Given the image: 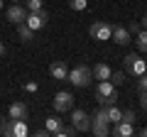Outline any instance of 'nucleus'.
Wrapping results in <instances>:
<instances>
[{
  "mask_svg": "<svg viewBox=\"0 0 147 137\" xmlns=\"http://www.w3.org/2000/svg\"><path fill=\"white\" fill-rule=\"evenodd\" d=\"M66 81L71 86H76V88H88L91 81H93V71H91V66H86V64H76L74 68H69Z\"/></svg>",
  "mask_w": 147,
  "mask_h": 137,
  "instance_id": "nucleus-1",
  "label": "nucleus"
},
{
  "mask_svg": "<svg viewBox=\"0 0 147 137\" xmlns=\"http://www.w3.org/2000/svg\"><path fill=\"white\" fill-rule=\"evenodd\" d=\"M96 100H98L100 105H108V103H115L118 100V86L113 81H98L96 86Z\"/></svg>",
  "mask_w": 147,
  "mask_h": 137,
  "instance_id": "nucleus-2",
  "label": "nucleus"
},
{
  "mask_svg": "<svg viewBox=\"0 0 147 137\" xmlns=\"http://www.w3.org/2000/svg\"><path fill=\"white\" fill-rule=\"evenodd\" d=\"M110 122H108V118H105V110H103V105L98 108V113L96 115H91V132H93L96 137H105V135H110Z\"/></svg>",
  "mask_w": 147,
  "mask_h": 137,
  "instance_id": "nucleus-3",
  "label": "nucleus"
},
{
  "mask_svg": "<svg viewBox=\"0 0 147 137\" xmlns=\"http://www.w3.org/2000/svg\"><path fill=\"white\" fill-rule=\"evenodd\" d=\"M110 34H113V25L110 22H93V25L88 27V37L96 39V42H108Z\"/></svg>",
  "mask_w": 147,
  "mask_h": 137,
  "instance_id": "nucleus-4",
  "label": "nucleus"
},
{
  "mask_svg": "<svg viewBox=\"0 0 147 137\" xmlns=\"http://www.w3.org/2000/svg\"><path fill=\"white\" fill-rule=\"evenodd\" d=\"M71 125L76 132H88L91 130V115L86 110H81V108H71Z\"/></svg>",
  "mask_w": 147,
  "mask_h": 137,
  "instance_id": "nucleus-5",
  "label": "nucleus"
},
{
  "mask_svg": "<svg viewBox=\"0 0 147 137\" xmlns=\"http://www.w3.org/2000/svg\"><path fill=\"white\" fill-rule=\"evenodd\" d=\"M52 108H54V113H69L74 108V93H69V91H59L57 95H54V100H52Z\"/></svg>",
  "mask_w": 147,
  "mask_h": 137,
  "instance_id": "nucleus-6",
  "label": "nucleus"
},
{
  "mask_svg": "<svg viewBox=\"0 0 147 137\" xmlns=\"http://www.w3.org/2000/svg\"><path fill=\"white\" fill-rule=\"evenodd\" d=\"M49 22V15L44 10H37V12H27V17H25V25L27 27H32V30H42L44 25H47Z\"/></svg>",
  "mask_w": 147,
  "mask_h": 137,
  "instance_id": "nucleus-7",
  "label": "nucleus"
},
{
  "mask_svg": "<svg viewBox=\"0 0 147 137\" xmlns=\"http://www.w3.org/2000/svg\"><path fill=\"white\" fill-rule=\"evenodd\" d=\"M5 17H7V22H12V25H20V22H25V17H27V10L20 5V3H12V5L7 7Z\"/></svg>",
  "mask_w": 147,
  "mask_h": 137,
  "instance_id": "nucleus-8",
  "label": "nucleus"
},
{
  "mask_svg": "<svg viewBox=\"0 0 147 137\" xmlns=\"http://www.w3.org/2000/svg\"><path fill=\"white\" fill-rule=\"evenodd\" d=\"M110 39H113L115 44H120V47H125V44L132 42V34L127 32V27H123V25H113V34H110Z\"/></svg>",
  "mask_w": 147,
  "mask_h": 137,
  "instance_id": "nucleus-9",
  "label": "nucleus"
},
{
  "mask_svg": "<svg viewBox=\"0 0 147 137\" xmlns=\"http://www.w3.org/2000/svg\"><path fill=\"white\" fill-rule=\"evenodd\" d=\"M7 118H12V120H27V105L22 103V100L10 103V108H7Z\"/></svg>",
  "mask_w": 147,
  "mask_h": 137,
  "instance_id": "nucleus-10",
  "label": "nucleus"
},
{
  "mask_svg": "<svg viewBox=\"0 0 147 137\" xmlns=\"http://www.w3.org/2000/svg\"><path fill=\"white\" fill-rule=\"evenodd\" d=\"M49 74H52V79H57V81H66V76H69V66H66V61H52V66H49Z\"/></svg>",
  "mask_w": 147,
  "mask_h": 137,
  "instance_id": "nucleus-11",
  "label": "nucleus"
},
{
  "mask_svg": "<svg viewBox=\"0 0 147 137\" xmlns=\"http://www.w3.org/2000/svg\"><path fill=\"white\" fill-rule=\"evenodd\" d=\"M91 71H93V81H108L110 74H113V68H110L105 61H98L93 68H91Z\"/></svg>",
  "mask_w": 147,
  "mask_h": 137,
  "instance_id": "nucleus-12",
  "label": "nucleus"
},
{
  "mask_svg": "<svg viewBox=\"0 0 147 137\" xmlns=\"http://www.w3.org/2000/svg\"><path fill=\"white\" fill-rule=\"evenodd\" d=\"M113 135H115V137H132V135H135V125H132V122L118 120L115 127H113Z\"/></svg>",
  "mask_w": 147,
  "mask_h": 137,
  "instance_id": "nucleus-13",
  "label": "nucleus"
},
{
  "mask_svg": "<svg viewBox=\"0 0 147 137\" xmlns=\"http://www.w3.org/2000/svg\"><path fill=\"white\" fill-rule=\"evenodd\" d=\"M61 125H64V120L59 118V113H57V115H49V118H44V127H47L49 137H52V135H54V132H57Z\"/></svg>",
  "mask_w": 147,
  "mask_h": 137,
  "instance_id": "nucleus-14",
  "label": "nucleus"
},
{
  "mask_svg": "<svg viewBox=\"0 0 147 137\" xmlns=\"http://www.w3.org/2000/svg\"><path fill=\"white\" fill-rule=\"evenodd\" d=\"M17 37H20L25 44H30V42H34V30L27 27L25 22H20V25H17Z\"/></svg>",
  "mask_w": 147,
  "mask_h": 137,
  "instance_id": "nucleus-15",
  "label": "nucleus"
},
{
  "mask_svg": "<svg viewBox=\"0 0 147 137\" xmlns=\"http://www.w3.org/2000/svg\"><path fill=\"white\" fill-rule=\"evenodd\" d=\"M145 71H147V61L140 56V54H137V59L132 61V66H130V71H127V74H132V76H142Z\"/></svg>",
  "mask_w": 147,
  "mask_h": 137,
  "instance_id": "nucleus-16",
  "label": "nucleus"
},
{
  "mask_svg": "<svg viewBox=\"0 0 147 137\" xmlns=\"http://www.w3.org/2000/svg\"><path fill=\"white\" fill-rule=\"evenodd\" d=\"M103 110H105V118H108V122H118L120 120V108L115 105V103H108V105H103Z\"/></svg>",
  "mask_w": 147,
  "mask_h": 137,
  "instance_id": "nucleus-17",
  "label": "nucleus"
},
{
  "mask_svg": "<svg viewBox=\"0 0 147 137\" xmlns=\"http://www.w3.org/2000/svg\"><path fill=\"white\" fill-rule=\"evenodd\" d=\"M27 132H30L27 120H12V137H25Z\"/></svg>",
  "mask_w": 147,
  "mask_h": 137,
  "instance_id": "nucleus-18",
  "label": "nucleus"
},
{
  "mask_svg": "<svg viewBox=\"0 0 147 137\" xmlns=\"http://www.w3.org/2000/svg\"><path fill=\"white\" fill-rule=\"evenodd\" d=\"M135 44H137V49H140L142 54H147V30H145V27L135 34Z\"/></svg>",
  "mask_w": 147,
  "mask_h": 137,
  "instance_id": "nucleus-19",
  "label": "nucleus"
},
{
  "mask_svg": "<svg viewBox=\"0 0 147 137\" xmlns=\"http://www.w3.org/2000/svg\"><path fill=\"white\" fill-rule=\"evenodd\" d=\"M0 135H5V137H12V118H3L0 120Z\"/></svg>",
  "mask_w": 147,
  "mask_h": 137,
  "instance_id": "nucleus-20",
  "label": "nucleus"
},
{
  "mask_svg": "<svg viewBox=\"0 0 147 137\" xmlns=\"http://www.w3.org/2000/svg\"><path fill=\"white\" fill-rule=\"evenodd\" d=\"M74 135H79V132H76V130H74V125H69V127H59V130L57 132H54V135L52 137H74Z\"/></svg>",
  "mask_w": 147,
  "mask_h": 137,
  "instance_id": "nucleus-21",
  "label": "nucleus"
},
{
  "mask_svg": "<svg viewBox=\"0 0 147 137\" xmlns=\"http://www.w3.org/2000/svg\"><path fill=\"white\" fill-rule=\"evenodd\" d=\"M125 79H127V71H113V74H110V81H113L115 86H123Z\"/></svg>",
  "mask_w": 147,
  "mask_h": 137,
  "instance_id": "nucleus-22",
  "label": "nucleus"
},
{
  "mask_svg": "<svg viewBox=\"0 0 147 137\" xmlns=\"http://www.w3.org/2000/svg\"><path fill=\"white\" fill-rule=\"evenodd\" d=\"M69 7L76 12H84L86 7H88V0H69Z\"/></svg>",
  "mask_w": 147,
  "mask_h": 137,
  "instance_id": "nucleus-23",
  "label": "nucleus"
},
{
  "mask_svg": "<svg viewBox=\"0 0 147 137\" xmlns=\"http://www.w3.org/2000/svg\"><path fill=\"white\" fill-rule=\"evenodd\" d=\"M25 10H27V12L42 10V0H27V3H25Z\"/></svg>",
  "mask_w": 147,
  "mask_h": 137,
  "instance_id": "nucleus-24",
  "label": "nucleus"
},
{
  "mask_svg": "<svg viewBox=\"0 0 147 137\" xmlns=\"http://www.w3.org/2000/svg\"><path fill=\"white\" fill-rule=\"evenodd\" d=\"M120 120H123V122H132V125H135L137 115H135V110H123V113H120Z\"/></svg>",
  "mask_w": 147,
  "mask_h": 137,
  "instance_id": "nucleus-25",
  "label": "nucleus"
},
{
  "mask_svg": "<svg viewBox=\"0 0 147 137\" xmlns=\"http://www.w3.org/2000/svg\"><path fill=\"white\" fill-rule=\"evenodd\" d=\"M137 79H140V81H137V93H145V91H147V71L142 76H137Z\"/></svg>",
  "mask_w": 147,
  "mask_h": 137,
  "instance_id": "nucleus-26",
  "label": "nucleus"
},
{
  "mask_svg": "<svg viewBox=\"0 0 147 137\" xmlns=\"http://www.w3.org/2000/svg\"><path fill=\"white\" fill-rule=\"evenodd\" d=\"M137 59V54H127L125 59H123V66H125V71H130V66H132V61Z\"/></svg>",
  "mask_w": 147,
  "mask_h": 137,
  "instance_id": "nucleus-27",
  "label": "nucleus"
},
{
  "mask_svg": "<svg viewBox=\"0 0 147 137\" xmlns=\"http://www.w3.org/2000/svg\"><path fill=\"white\" fill-rule=\"evenodd\" d=\"M140 30H142V25H140V22H130V25H127V32H130V34H137Z\"/></svg>",
  "mask_w": 147,
  "mask_h": 137,
  "instance_id": "nucleus-28",
  "label": "nucleus"
},
{
  "mask_svg": "<svg viewBox=\"0 0 147 137\" xmlns=\"http://www.w3.org/2000/svg\"><path fill=\"white\" fill-rule=\"evenodd\" d=\"M140 105H142V110L147 113V91H145V93H140Z\"/></svg>",
  "mask_w": 147,
  "mask_h": 137,
  "instance_id": "nucleus-29",
  "label": "nucleus"
},
{
  "mask_svg": "<svg viewBox=\"0 0 147 137\" xmlns=\"http://www.w3.org/2000/svg\"><path fill=\"white\" fill-rule=\"evenodd\" d=\"M25 91H30V93H34V91H37V83H34V81H27V83H25Z\"/></svg>",
  "mask_w": 147,
  "mask_h": 137,
  "instance_id": "nucleus-30",
  "label": "nucleus"
},
{
  "mask_svg": "<svg viewBox=\"0 0 147 137\" xmlns=\"http://www.w3.org/2000/svg\"><path fill=\"white\" fill-rule=\"evenodd\" d=\"M135 135H140V137H147V127H140V130H135Z\"/></svg>",
  "mask_w": 147,
  "mask_h": 137,
  "instance_id": "nucleus-31",
  "label": "nucleus"
},
{
  "mask_svg": "<svg viewBox=\"0 0 147 137\" xmlns=\"http://www.w3.org/2000/svg\"><path fill=\"white\" fill-rule=\"evenodd\" d=\"M7 54V49H5V42H0V56H5Z\"/></svg>",
  "mask_w": 147,
  "mask_h": 137,
  "instance_id": "nucleus-32",
  "label": "nucleus"
},
{
  "mask_svg": "<svg viewBox=\"0 0 147 137\" xmlns=\"http://www.w3.org/2000/svg\"><path fill=\"white\" fill-rule=\"evenodd\" d=\"M142 27L147 30V15H142Z\"/></svg>",
  "mask_w": 147,
  "mask_h": 137,
  "instance_id": "nucleus-33",
  "label": "nucleus"
},
{
  "mask_svg": "<svg viewBox=\"0 0 147 137\" xmlns=\"http://www.w3.org/2000/svg\"><path fill=\"white\" fill-rule=\"evenodd\" d=\"M3 3H5V0H0V10H3Z\"/></svg>",
  "mask_w": 147,
  "mask_h": 137,
  "instance_id": "nucleus-34",
  "label": "nucleus"
},
{
  "mask_svg": "<svg viewBox=\"0 0 147 137\" xmlns=\"http://www.w3.org/2000/svg\"><path fill=\"white\" fill-rule=\"evenodd\" d=\"M12 3H20V0H12Z\"/></svg>",
  "mask_w": 147,
  "mask_h": 137,
  "instance_id": "nucleus-35",
  "label": "nucleus"
}]
</instances>
